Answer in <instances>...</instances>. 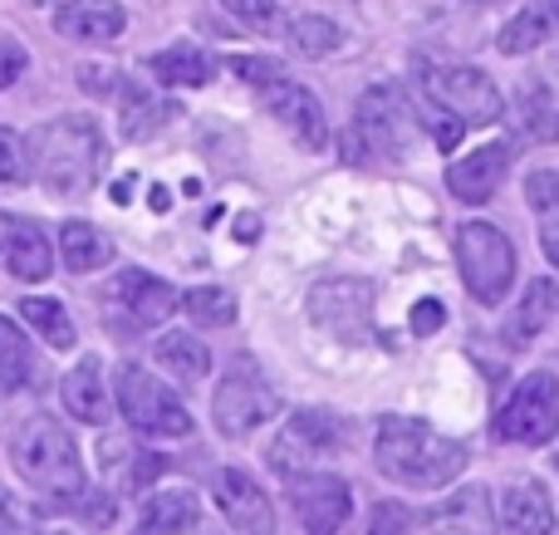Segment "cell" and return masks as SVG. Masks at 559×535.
I'll return each instance as SVG.
<instances>
[{"mask_svg":"<svg viewBox=\"0 0 559 535\" xmlns=\"http://www.w3.org/2000/svg\"><path fill=\"white\" fill-rule=\"evenodd\" d=\"M417 84H423L427 104L447 108L452 118H462L466 128L472 123H496L506 114L501 88L472 64H423L417 69Z\"/></svg>","mask_w":559,"mask_h":535,"instance_id":"obj_7","label":"cell"},{"mask_svg":"<svg viewBox=\"0 0 559 535\" xmlns=\"http://www.w3.org/2000/svg\"><path fill=\"white\" fill-rule=\"evenodd\" d=\"M368 535H407V511L397 501H378L368 516Z\"/></svg>","mask_w":559,"mask_h":535,"instance_id":"obj_39","label":"cell"},{"mask_svg":"<svg viewBox=\"0 0 559 535\" xmlns=\"http://www.w3.org/2000/svg\"><path fill=\"white\" fill-rule=\"evenodd\" d=\"M39 383L45 379H39V359H35V349H29V340L20 334L15 320L0 314V399L39 389Z\"/></svg>","mask_w":559,"mask_h":535,"instance_id":"obj_21","label":"cell"},{"mask_svg":"<svg viewBox=\"0 0 559 535\" xmlns=\"http://www.w3.org/2000/svg\"><path fill=\"white\" fill-rule=\"evenodd\" d=\"M35 5H45V10H55V5H59V0H35Z\"/></svg>","mask_w":559,"mask_h":535,"instance_id":"obj_46","label":"cell"},{"mask_svg":"<svg viewBox=\"0 0 559 535\" xmlns=\"http://www.w3.org/2000/svg\"><path fill=\"white\" fill-rule=\"evenodd\" d=\"M417 118L427 123V133H432V143L442 147V153H452L456 143H462V133H466V123L462 118H452L447 108H437V104H427L423 98V108H417Z\"/></svg>","mask_w":559,"mask_h":535,"instance_id":"obj_37","label":"cell"},{"mask_svg":"<svg viewBox=\"0 0 559 535\" xmlns=\"http://www.w3.org/2000/svg\"><path fill=\"white\" fill-rule=\"evenodd\" d=\"M289 482V501H295V516L305 535H338L354 511V497H348V482L334 477V472H299Z\"/></svg>","mask_w":559,"mask_h":535,"instance_id":"obj_12","label":"cell"},{"mask_svg":"<svg viewBox=\"0 0 559 535\" xmlns=\"http://www.w3.org/2000/svg\"><path fill=\"white\" fill-rule=\"evenodd\" d=\"M550 20H555L550 5H525L511 25H501V55H531V49H540L555 29Z\"/></svg>","mask_w":559,"mask_h":535,"instance_id":"obj_32","label":"cell"},{"mask_svg":"<svg viewBox=\"0 0 559 535\" xmlns=\"http://www.w3.org/2000/svg\"><path fill=\"white\" fill-rule=\"evenodd\" d=\"M501 521L506 535H559L555 501L540 482H511L501 497Z\"/></svg>","mask_w":559,"mask_h":535,"instance_id":"obj_18","label":"cell"},{"mask_svg":"<svg viewBox=\"0 0 559 535\" xmlns=\"http://www.w3.org/2000/svg\"><path fill=\"white\" fill-rule=\"evenodd\" d=\"M403 94L393 84H373L364 98H358V114H354V128L364 138L368 153L378 157H397L403 153Z\"/></svg>","mask_w":559,"mask_h":535,"instance_id":"obj_15","label":"cell"},{"mask_svg":"<svg viewBox=\"0 0 559 535\" xmlns=\"http://www.w3.org/2000/svg\"><path fill=\"white\" fill-rule=\"evenodd\" d=\"M525 202L540 216V246L559 265V173H535L525 177Z\"/></svg>","mask_w":559,"mask_h":535,"instance_id":"obj_31","label":"cell"},{"mask_svg":"<svg viewBox=\"0 0 559 535\" xmlns=\"http://www.w3.org/2000/svg\"><path fill=\"white\" fill-rule=\"evenodd\" d=\"M25 45L20 39H10V35H0V88H10L20 74H25Z\"/></svg>","mask_w":559,"mask_h":535,"instance_id":"obj_40","label":"cell"},{"mask_svg":"<svg viewBox=\"0 0 559 535\" xmlns=\"http://www.w3.org/2000/svg\"><path fill=\"white\" fill-rule=\"evenodd\" d=\"M309 320L344 344L373 340V285L368 281H324L309 290Z\"/></svg>","mask_w":559,"mask_h":535,"instance_id":"obj_11","label":"cell"},{"mask_svg":"<svg viewBox=\"0 0 559 535\" xmlns=\"http://www.w3.org/2000/svg\"><path fill=\"white\" fill-rule=\"evenodd\" d=\"M289 45H295L299 55L319 59V55H329V49H338V25L324 15H299V20H289Z\"/></svg>","mask_w":559,"mask_h":535,"instance_id":"obj_35","label":"cell"},{"mask_svg":"<svg viewBox=\"0 0 559 535\" xmlns=\"http://www.w3.org/2000/svg\"><path fill=\"white\" fill-rule=\"evenodd\" d=\"M442 324H447V305L442 300H417V310H413V334H417V340L437 334Z\"/></svg>","mask_w":559,"mask_h":535,"instance_id":"obj_41","label":"cell"},{"mask_svg":"<svg viewBox=\"0 0 559 535\" xmlns=\"http://www.w3.org/2000/svg\"><path fill=\"white\" fill-rule=\"evenodd\" d=\"M255 236H261V216H236V241H255Z\"/></svg>","mask_w":559,"mask_h":535,"instance_id":"obj_44","label":"cell"},{"mask_svg":"<svg viewBox=\"0 0 559 535\" xmlns=\"http://www.w3.org/2000/svg\"><path fill=\"white\" fill-rule=\"evenodd\" d=\"M118 389V413L128 418L133 432H147V438H187L192 432V413L187 403L167 389L163 379H153L147 369L138 364H123L114 379Z\"/></svg>","mask_w":559,"mask_h":535,"instance_id":"obj_5","label":"cell"},{"mask_svg":"<svg viewBox=\"0 0 559 535\" xmlns=\"http://www.w3.org/2000/svg\"><path fill=\"white\" fill-rule=\"evenodd\" d=\"M153 359H157V369H167L182 383H197V379L212 373V349H206L202 340H192V334H182V330L163 334V340L153 344Z\"/></svg>","mask_w":559,"mask_h":535,"instance_id":"obj_26","label":"cell"},{"mask_svg":"<svg viewBox=\"0 0 559 535\" xmlns=\"http://www.w3.org/2000/svg\"><path fill=\"white\" fill-rule=\"evenodd\" d=\"M511 143H486L476 147L472 157H462V163L447 167V187H452L456 202L476 206V202H491L496 187L506 182V167H511Z\"/></svg>","mask_w":559,"mask_h":535,"instance_id":"obj_16","label":"cell"},{"mask_svg":"<svg viewBox=\"0 0 559 535\" xmlns=\"http://www.w3.org/2000/svg\"><path fill=\"white\" fill-rule=\"evenodd\" d=\"M10 231H15V216L0 212V261H5V246H10Z\"/></svg>","mask_w":559,"mask_h":535,"instance_id":"obj_45","label":"cell"},{"mask_svg":"<svg viewBox=\"0 0 559 535\" xmlns=\"http://www.w3.org/2000/svg\"><path fill=\"white\" fill-rule=\"evenodd\" d=\"M25 147H29V173H35L55 197L88 192V182L98 177V167H104V157H108L104 128H98L88 114L55 118V123L39 128Z\"/></svg>","mask_w":559,"mask_h":535,"instance_id":"obj_3","label":"cell"},{"mask_svg":"<svg viewBox=\"0 0 559 535\" xmlns=\"http://www.w3.org/2000/svg\"><path fill=\"white\" fill-rule=\"evenodd\" d=\"M0 535H29V511L0 491Z\"/></svg>","mask_w":559,"mask_h":535,"instance_id":"obj_42","label":"cell"},{"mask_svg":"<svg viewBox=\"0 0 559 535\" xmlns=\"http://www.w3.org/2000/svg\"><path fill=\"white\" fill-rule=\"evenodd\" d=\"M10 462H15L20 482L49 501V507H79L84 501V462H79L74 432L59 418H25L10 438Z\"/></svg>","mask_w":559,"mask_h":535,"instance_id":"obj_2","label":"cell"},{"mask_svg":"<svg viewBox=\"0 0 559 535\" xmlns=\"http://www.w3.org/2000/svg\"><path fill=\"white\" fill-rule=\"evenodd\" d=\"M373 462L388 482L407 491H442L466 472V448L423 418H383L373 438Z\"/></svg>","mask_w":559,"mask_h":535,"instance_id":"obj_1","label":"cell"},{"mask_svg":"<svg viewBox=\"0 0 559 535\" xmlns=\"http://www.w3.org/2000/svg\"><path fill=\"white\" fill-rule=\"evenodd\" d=\"M231 64H236V74H241L246 84H255V88H261V84H271L275 74H285V69H280L275 59H231Z\"/></svg>","mask_w":559,"mask_h":535,"instance_id":"obj_43","label":"cell"},{"mask_svg":"<svg viewBox=\"0 0 559 535\" xmlns=\"http://www.w3.org/2000/svg\"><path fill=\"white\" fill-rule=\"evenodd\" d=\"M216 507H222V516L241 535H275L271 497L261 491V482L251 472H241V467L216 472Z\"/></svg>","mask_w":559,"mask_h":535,"instance_id":"obj_14","label":"cell"},{"mask_svg":"<svg viewBox=\"0 0 559 535\" xmlns=\"http://www.w3.org/2000/svg\"><path fill=\"white\" fill-rule=\"evenodd\" d=\"M182 310L206 330H222V324H236V295L222 290V285H197V290L182 295Z\"/></svg>","mask_w":559,"mask_h":535,"instance_id":"obj_33","label":"cell"},{"mask_svg":"<svg viewBox=\"0 0 559 535\" xmlns=\"http://www.w3.org/2000/svg\"><path fill=\"white\" fill-rule=\"evenodd\" d=\"M59 261L74 275L98 271V265L114 261V236L98 231L94 222H64L59 226Z\"/></svg>","mask_w":559,"mask_h":535,"instance_id":"obj_23","label":"cell"},{"mask_svg":"<svg viewBox=\"0 0 559 535\" xmlns=\"http://www.w3.org/2000/svg\"><path fill=\"white\" fill-rule=\"evenodd\" d=\"M49 15H55L59 35L79 39V45H108V39H118L128 25L118 0H59Z\"/></svg>","mask_w":559,"mask_h":535,"instance_id":"obj_17","label":"cell"},{"mask_svg":"<svg viewBox=\"0 0 559 535\" xmlns=\"http://www.w3.org/2000/svg\"><path fill=\"white\" fill-rule=\"evenodd\" d=\"M559 314V290H555V281H531V290H525V300L511 310V320L501 324V340H506V349H525V344L535 340V334L545 330Z\"/></svg>","mask_w":559,"mask_h":535,"instance_id":"obj_20","label":"cell"},{"mask_svg":"<svg viewBox=\"0 0 559 535\" xmlns=\"http://www.w3.org/2000/svg\"><path fill=\"white\" fill-rule=\"evenodd\" d=\"M496 432L506 442H521V448H540L559 432V379L555 373H531L521 389L511 393V403L496 418Z\"/></svg>","mask_w":559,"mask_h":535,"instance_id":"obj_10","label":"cell"},{"mask_svg":"<svg viewBox=\"0 0 559 535\" xmlns=\"http://www.w3.org/2000/svg\"><path fill=\"white\" fill-rule=\"evenodd\" d=\"M45 535H74V531H45Z\"/></svg>","mask_w":559,"mask_h":535,"instance_id":"obj_47","label":"cell"},{"mask_svg":"<svg viewBox=\"0 0 559 535\" xmlns=\"http://www.w3.org/2000/svg\"><path fill=\"white\" fill-rule=\"evenodd\" d=\"M202 521V507H197L192 491H153L143 507V516H138L133 535H187Z\"/></svg>","mask_w":559,"mask_h":535,"instance_id":"obj_22","label":"cell"},{"mask_svg":"<svg viewBox=\"0 0 559 535\" xmlns=\"http://www.w3.org/2000/svg\"><path fill=\"white\" fill-rule=\"evenodd\" d=\"M147 69H153V79H163V84H173V88H197V84H206V79L216 74L212 55H202L197 45L157 49V55L147 59Z\"/></svg>","mask_w":559,"mask_h":535,"instance_id":"obj_27","label":"cell"},{"mask_svg":"<svg viewBox=\"0 0 559 535\" xmlns=\"http://www.w3.org/2000/svg\"><path fill=\"white\" fill-rule=\"evenodd\" d=\"M177 305L182 300H177L173 285L157 281V275H147V271H118L104 290V314L118 334L153 330V324H163Z\"/></svg>","mask_w":559,"mask_h":535,"instance_id":"obj_9","label":"cell"},{"mask_svg":"<svg viewBox=\"0 0 559 535\" xmlns=\"http://www.w3.org/2000/svg\"><path fill=\"white\" fill-rule=\"evenodd\" d=\"M64 408L69 418L79 423H108V413H114V403H108V383H104V364L88 354V359H79L74 369L64 373Z\"/></svg>","mask_w":559,"mask_h":535,"instance_id":"obj_19","label":"cell"},{"mask_svg":"<svg viewBox=\"0 0 559 535\" xmlns=\"http://www.w3.org/2000/svg\"><path fill=\"white\" fill-rule=\"evenodd\" d=\"M167 118H177V104L143 94V88H128L123 104H118V133H123L128 143H143V138H153Z\"/></svg>","mask_w":559,"mask_h":535,"instance_id":"obj_28","label":"cell"},{"mask_svg":"<svg viewBox=\"0 0 559 535\" xmlns=\"http://www.w3.org/2000/svg\"><path fill=\"white\" fill-rule=\"evenodd\" d=\"M280 413V393L275 383L261 373L255 359H231L226 379L216 383V399H212V418L226 438H251L261 423H271Z\"/></svg>","mask_w":559,"mask_h":535,"instance_id":"obj_6","label":"cell"},{"mask_svg":"<svg viewBox=\"0 0 559 535\" xmlns=\"http://www.w3.org/2000/svg\"><path fill=\"white\" fill-rule=\"evenodd\" d=\"M427 535H491V501L486 491H462L427 516Z\"/></svg>","mask_w":559,"mask_h":535,"instance_id":"obj_25","label":"cell"},{"mask_svg":"<svg viewBox=\"0 0 559 535\" xmlns=\"http://www.w3.org/2000/svg\"><path fill=\"white\" fill-rule=\"evenodd\" d=\"M5 265L15 281H45L49 271H55V251H49V236L39 231L35 222H20L15 216V231H10V246H5Z\"/></svg>","mask_w":559,"mask_h":535,"instance_id":"obj_24","label":"cell"},{"mask_svg":"<svg viewBox=\"0 0 559 535\" xmlns=\"http://www.w3.org/2000/svg\"><path fill=\"white\" fill-rule=\"evenodd\" d=\"M20 314H25V324L49 349H74V320H69V310L55 295H39V300L29 295V300H20Z\"/></svg>","mask_w":559,"mask_h":535,"instance_id":"obj_30","label":"cell"},{"mask_svg":"<svg viewBox=\"0 0 559 535\" xmlns=\"http://www.w3.org/2000/svg\"><path fill=\"white\" fill-rule=\"evenodd\" d=\"M163 472V457L157 452H138L128 442H104V477L114 482L118 491H138Z\"/></svg>","mask_w":559,"mask_h":535,"instance_id":"obj_29","label":"cell"},{"mask_svg":"<svg viewBox=\"0 0 559 535\" xmlns=\"http://www.w3.org/2000/svg\"><path fill=\"white\" fill-rule=\"evenodd\" d=\"M348 432H344V418L338 413H324V408H299L285 418V428L275 432L271 442V467L280 477H299V472L319 467L324 457L344 452Z\"/></svg>","mask_w":559,"mask_h":535,"instance_id":"obj_8","label":"cell"},{"mask_svg":"<svg viewBox=\"0 0 559 535\" xmlns=\"http://www.w3.org/2000/svg\"><path fill=\"white\" fill-rule=\"evenodd\" d=\"M555 74H559V49H555Z\"/></svg>","mask_w":559,"mask_h":535,"instance_id":"obj_48","label":"cell"},{"mask_svg":"<svg viewBox=\"0 0 559 535\" xmlns=\"http://www.w3.org/2000/svg\"><path fill=\"white\" fill-rule=\"evenodd\" d=\"M456 271H462L466 290L481 305H501L515 281V246L501 226L491 222H466L456 231Z\"/></svg>","mask_w":559,"mask_h":535,"instance_id":"obj_4","label":"cell"},{"mask_svg":"<svg viewBox=\"0 0 559 535\" xmlns=\"http://www.w3.org/2000/svg\"><path fill=\"white\" fill-rule=\"evenodd\" d=\"M222 5L251 29H275V0H222Z\"/></svg>","mask_w":559,"mask_h":535,"instance_id":"obj_38","label":"cell"},{"mask_svg":"<svg viewBox=\"0 0 559 535\" xmlns=\"http://www.w3.org/2000/svg\"><path fill=\"white\" fill-rule=\"evenodd\" d=\"M261 98H265V108H271L280 123L289 128V138H295L299 147H309V153L329 147V118H324V104H319V98L309 94L305 84H295L289 74H275L271 84H261Z\"/></svg>","mask_w":559,"mask_h":535,"instance_id":"obj_13","label":"cell"},{"mask_svg":"<svg viewBox=\"0 0 559 535\" xmlns=\"http://www.w3.org/2000/svg\"><path fill=\"white\" fill-rule=\"evenodd\" d=\"M29 182V147L15 128H0V187H25Z\"/></svg>","mask_w":559,"mask_h":535,"instance_id":"obj_36","label":"cell"},{"mask_svg":"<svg viewBox=\"0 0 559 535\" xmlns=\"http://www.w3.org/2000/svg\"><path fill=\"white\" fill-rule=\"evenodd\" d=\"M521 123H525V138L535 143H555L559 138V104H550L540 84H521Z\"/></svg>","mask_w":559,"mask_h":535,"instance_id":"obj_34","label":"cell"}]
</instances>
